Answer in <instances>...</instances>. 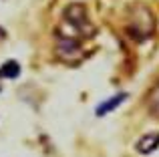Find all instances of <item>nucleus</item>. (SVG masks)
Returning <instances> with one entry per match:
<instances>
[{
	"label": "nucleus",
	"instance_id": "1",
	"mask_svg": "<svg viewBox=\"0 0 159 157\" xmlns=\"http://www.w3.org/2000/svg\"><path fill=\"white\" fill-rule=\"evenodd\" d=\"M65 22H69L70 28L77 30V36H93L95 26L87 18V10L83 4H70L65 10Z\"/></svg>",
	"mask_w": 159,
	"mask_h": 157
},
{
	"label": "nucleus",
	"instance_id": "2",
	"mask_svg": "<svg viewBox=\"0 0 159 157\" xmlns=\"http://www.w3.org/2000/svg\"><path fill=\"white\" fill-rule=\"evenodd\" d=\"M81 44H79L77 38H66V36H61L57 44V55L65 61H73V59H79L81 56Z\"/></svg>",
	"mask_w": 159,
	"mask_h": 157
},
{
	"label": "nucleus",
	"instance_id": "3",
	"mask_svg": "<svg viewBox=\"0 0 159 157\" xmlns=\"http://www.w3.org/2000/svg\"><path fill=\"white\" fill-rule=\"evenodd\" d=\"M137 151L143 155H149L151 151H155L159 147V133H149L145 135V137H141L139 141H137Z\"/></svg>",
	"mask_w": 159,
	"mask_h": 157
},
{
	"label": "nucleus",
	"instance_id": "4",
	"mask_svg": "<svg viewBox=\"0 0 159 157\" xmlns=\"http://www.w3.org/2000/svg\"><path fill=\"white\" fill-rule=\"evenodd\" d=\"M125 99H127V93H117V95H113L109 101H105L103 105H99V107H97V111H95V113H97V117H103V115L111 113V111H113V109H117V107H119L121 103L125 101Z\"/></svg>",
	"mask_w": 159,
	"mask_h": 157
},
{
	"label": "nucleus",
	"instance_id": "5",
	"mask_svg": "<svg viewBox=\"0 0 159 157\" xmlns=\"http://www.w3.org/2000/svg\"><path fill=\"white\" fill-rule=\"evenodd\" d=\"M20 75V65L16 61H8L0 67V78H16Z\"/></svg>",
	"mask_w": 159,
	"mask_h": 157
},
{
	"label": "nucleus",
	"instance_id": "6",
	"mask_svg": "<svg viewBox=\"0 0 159 157\" xmlns=\"http://www.w3.org/2000/svg\"><path fill=\"white\" fill-rule=\"evenodd\" d=\"M147 107L153 115L159 117V81L151 87V91H149V95H147Z\"/></svg>",
	"mask_w": 159,
	"mask_h": 157
}]
</instances>
